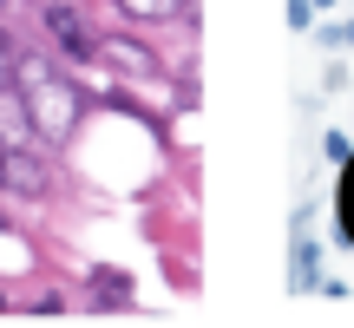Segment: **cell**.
I'll return each instance as SVG.
<instances>
[{
  "mask_svg": "<svg viewBox=\"0 0 354 328\" xmlns=\"http://www.w3.org/2000/svg\"><path fill=\"white\" fill-rule=\"evenodd\" d=\"M13 99H20V112H26V125H33V138L46 145H66L79 131V118H86V99H79V86L59 73L53 60H39V53H26V60H13Z\"/></svg>",
  "mask_w": 354,
  "mask_h": 328,
  "instance_id": "1",
  "label": "cell"
},
{
  "mask_svg": "<svg viewBox=\"0 0 354 328\" xmlns=\"http://www.w3.org/2000/svg\"><path fill=\"white\" fill-rule=\"evenodd\" d=\"M0 190L13 197H46L53 190V164H46V145H0Z\"/></svg>",
  "mask_w": 354,
  "mask_h": 328,
  "instance_id": "2",
  "label": "cell"
},
{
  "mask_svg": "<svg viewBox=\"0 0 354 328\" xmlns=\"http://www.w3.org/2000/svg\"><path fill=\"white\" fill-rule=\"evenodd\" d=\"M92 60H99V66H112L118 79H158L151 46H138V39H92Z\"/></svg>",
  "mask_w": 354,
  "mask_h": 328,
  "instance_id": "3",
  "label": "cell"
},
{
  "mask_svg": "<svg viewBox=\"0 0 354 328\" xmlns=\"http://www.w3.org/2000/svg\"><path fill=\"white\" fill-rule=\"evenodd\" d=\"M46 33L59 39V46L73 53V60H92V39H99V33H86V20H79V13L66 7V0H53V7H46Z\"/></svg>",
  "mask_w": 354,
  "mask_h": 328,
  "instance_id": "4",
  "label": "cell"
},
{
  "mask_svg": "<svg viewBox=\"0 0 354 328\" xmlns=\"http://www.w3.org/2000/svg\"><path fill=\"white\" fill-rule=\"evenodd\" d=\"M0 145H33V125H26L13 92H0Z\"/></svg>",
  "mask_w": 354,
  "mask_h": 328,
  "instance_id": "5",
  "label": "cell"
},
{
  "mask_svg": "<svg viewBox=\"0 0 354 328\" xmlns=\"http://www.w3.org/2000/svg\"><path fill=\"white\" fill-rule=\"evenodd\" d=\"M92 302H99V309H125L131 302V282L118 276V269H99V276H92Z\"/></svg>",
  "mask_w": 354,
  "mask_h": 328,
  "instance_id": "6",
  "label": "cell"
},
{
  "mask_svg": "<svg viewBox=\"0 0 354 328\" xmlns=\"http://www.w3.org/2000/svg\"><path fill=\"white\" fill-rule=\"evenodd\" d=\"M118 13H131V20H177L184 0H118Z\"/></svg>",
  "mask_w": 354,
  "mask_h": 328,
  "instance_id": "7",
  "label": "cell"
},
{
  "mask_svg": "<svg viewBox=\"0 0 354 328\" xmlns=\"http://www.w3.org/2000/svg\"><path fill=\"white\" fill-rule=\"evenodd\" d=\"M295 282H302V289L315 282V243L308 237H295Z\"/></svg>",
  "mask_w": 354,
  "mask_h": 328,
  "instance_id": "8",
  "label": "cell"
},
{
  "mask_svg": "<svg viewBox=\"0 0 354 328\" xmlns=\"http://www.w3.org/2000/svg\"><path fill=\"white\" fill-rule=\"evenodd\" d=\"M342 230L354 237V164H348V177H342Z\"/></svg>",
  "mask_w": 354,
  "mask_h": 328,
  "instance_id": "9",
  "label": "cell"
},
{
  "mask_svg": "<svg viewBox=\"0 0 354 328\" xmlns=\"http://www.w3.org/2000/svg\"><path fill=\"white\" fill-rule=\"evenodd\" d=\"M13 60H20V53H13V46H7V33H0V92L13 86Z\"/></svg>",
  "mask_w": 354,
  "mask_h": 328,
  "instance_id": "10",
  "label": "cell"
},
{
  "mask_svg": "<svg viewBox=\"0 0 354 328\" xmlns=\"http://www.w3.org/2000/svg\"><path fill=\"white\" fill-rule=\"evenodd\" d=\"M315 20V0H289V26H308Z\"/></svg>",
  "mask_w": 354,
  "mask_h": 328,
  "instance_id": "11",
  "label": "cell"
},
{
  "mask_svg": "<svg viewBox=\"0 0 354 328\" xmlns=\"http://www.w3.org/2000/svg\"><path fill=\"white\" fill-rule=\"evenodd\" d=\"M315 7H335V0H315Z\"/></svg>",
  "mask_w": 354,
  "mask_h": 328,
  "instance_id": "12",
  "label": "cell"
},
{
  "mask_svg": "<svg viewBox=\"0 0 354 328\" xmlns=\"http://www.w3.org/2000/svg\"><path fill=\"white\" fill-rule=\"evenodd\" d=\"M0 230H7V217H0Z\"/></svg>",
  "mask_w": 354,
  "mask_h": 328,
  "instance_id": "13",
  "label": "cell"
},
{
  "mask_svg": "<svg viewBox=\"0 0 354 328\" xmlns=\"http://www.w3.org/2000/svg\"><path fill=\"white\" fill-rule=\"evenodd\" d=\"M0 302H7V295H0Z\"/></svg>",
  "mask_w": 354,
  "mask_h": 328,
  "instance_id": "14",
  "label": "cell"
},
{
  "mask_svg": "<svg viewBox=\"0 0 354 328\" xmlns=\"http://www.w3.org/2000/svg\"><path fill=\"white\" fill-rule=\"evenodd\" d=\"M0 7H7V0H0Z\"/></svg>",
  "mask_w": 354,
  "mask_h": 328,
  "instance_id": "15",
  "label": "cell"
}]
</instances>
